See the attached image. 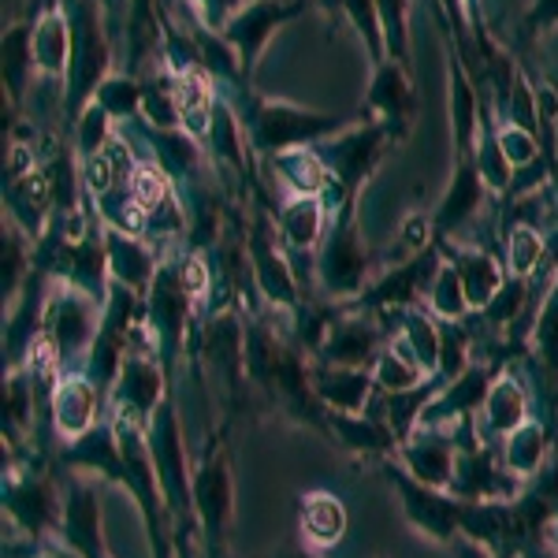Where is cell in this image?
<instances>
[{"label": "cell", "mask_w": 558, "mask_h": 558, "mask_svg": "<svg viewBox=\"0 0 558 558\" xmlns=\"http://www.w3.org/2000/svg\"><path fill=\"white\" fill-rule=\"evenodd\" d=\"M108 142H112V116L94 101L75 123V149H78V157L89 160V157H101L108 149Z\"/></svg>", "instance_id": "ee69618b"}, {"label": "cell", "mask_w": 558, "mask_h": 558, "mask_svg": "<svg viewBox=\"0 0 558 558\" xmlns=\"http://www.w3.org/2000/svg\"><path fill=\"white\" fill-rule=\"evenodd\" d=\"M525 481L502 465V458L492 451V444H481L473 451H458V473L451 495L458 499H507L514 502Z\"/></svg>", "instance_id": "e0dca14e"}, {"label": "cell", "mask_w": 558, "mask_h": 558, "mask_svg": "<svg viewBox=\"0 0 558 558\" xmlns=\"http://www.w3.org/2000/svg\"><path fill=\"white\" fill-rule=\"evenodd\" d=\"M97 399H101V391H97V384L89 376L71 373L60 380L49 407H52V428H57V436L64 444L86 436L97 425Z\"/></svg>", "instance_id": "d4e9b609"}, {"label": "cell", "mask_w": 558, "mask_h": 558, "mask_svg": "<svg viewBox=\"0 0 558 558\" xmlns=\"http://www.w3.org/2000/svg\"><path fill=\"white\" fill-rule=\"evenodd\" d=\"M451 547H454V555H458V558H499V555L484 551L481 544H473V539H465V536H458Z\"/></svg>", "instance_id": "f907efd6"}, {"label": "cell", "mask_w": 558, "mask_h": 558, "mask_svg": "<svg viewBox=\"0 0 558 558\" xmlns=\"http://www.w3.org/2000/svg\"><path fill=\"white\" fill-rule=\"evenodd\" d=\"M376 8H380L387 57L413 68V57H410V0H376Z\"/></svg>", "instance_id": "b9f144b4"}, {"label": "cell", "mask_w": 558, "mask_h": 558, "mask_svg": "<svg viewBox=\"0 0 558 558\" xmlns=\"http://www.w3.org/2000/svg\"><path fill=\"white\" fill-rule=\"evenodd\" d=\"M313 391L328 413H368L376 399L373 368H343L313 362Z\"/></svg>", "instance_id": "44dd1931"}, {"label": "cell", "mask_w": 558, "mask_h": 558, "mask_svg": "<svg viewBox=\"0 0 558 558\" xmlns=\"http://www.w3.org/2000/svg\"><path fill=\"white\" fill-rule=\"evenodd\" d=\"M101 317H105V305L94 302L83 291H75L71 283H64V279L57 283V291H49L41 336L57 347V357L68 376L78 362L89 357L97 336H101Z\"/></svg>", "instance_id": "5b68a950"}, {"label": "cell", "mask_w": 558, "mask_h": 558, "mask_svg": "<svg viewBox=\"0 0 558 558\" xmlns=\"http://www.w3.org/2000/svg\"><path fill=\"white\" fill-rule=\"evenodd\" d=\"M368 257L362 231H357V205H343L331 213V223L324 231L320 254H317V283L331 299H362L368 283Z\"/></svg>", "instance_id": "3957f363"}, {"label": "cell", "mask_w": 558, "mask_h": 558, "mask_svg": "<svg viewBox=\"0 0 558 558\" xmlns=\"http://www.w3.org/2000/svg\"><path fill=\"white\" fill-rule=\"evenodd\" d=\"M34 410H38V391L31 384V373L26 368H8L4 376V436L15 432V444L34 421Z\"/></svg>", "instance_id": "8d00e7d4"}, {"label": "cell", "mask_w": 558, "mask_h": 558, "mask_svg": "<svg viewBox=\"0 0 558 558\" xmlns=\"http://www.w3.org/2000/svg\"><path fill=\"white\" fill-rule=\"evenodd\" d=\"M4 518L26 536H45L64 518V495L41 473H8L4 476Z\"/></svg>", "instance_id": "7c38bea8"}, {"label": "cell", "mask_w": 558, "mask_h": 558, "mask_svg": "<svg viewBox=\"0 0 558 558\" xmlns=\"http://www.w3.org/2000/svg\"><path fill=\"white\" fill-rule=\"evenodd\" d=\"M551 26H558V0H533L525 12V23H521V38L533 41L551 31Z\"/></svg>", "instance_id": "c3c4849f"}, {"label": "cell", "mask_w": 558, "mask_h": 558, "mask_svg": "<svg viewBox=\"0 0 558 558\" xmlns=\"http://www.w3.org/2000/svg\"><path fill=\"white\" fill-rule=\"evenodd\" d=\"M365 105L384 116L387 131H391L395 138H402V134L410 131L413 116H417V97H413L410 68L399 64V60H391V57H387L384 64H376L373 86H368V94H365Z\"/></svg>", "instance_id": "d6986e66"}, {"label": "cell", "mask_w": 558, "mask_h": 558, "mask_svg": "<svg viewBox=\"0 0 558 558\" xmlns=\"http://www.w3.org/2000/svg\"><path fill=\"white\" fill-rule=\"evenodd\" d=\"M305 8H310V0H246V4L239 8L235 15L228 20L223 26V38H228L231 49L239 52V64L242 71H254L260 52H265L268 38L283 26L287 20H294V15H302Z\"/></svg>", "instance_id": "30bf717a"}, {"label": "cell", "mask_w": 558, "mask_h": 558, "mask_svg": "<svg viewBox=\"0 0 558 558\" xmlns=\"http://www.w3.org/2000/svg\"><path fill=\"white\" fill-rule=\"evenodd\" d=\"M488 183H484L481 168H476L473 157H454V172H451V183H447L444 197H439L436 205V235L439 239H451L458 231L465 228V223L473 220L476 213H481L484 197H488Z\"/></svg>", "instance_id": "ac0fdd59"}, {"label": "cell", "mask_w": 558, "mask_h": 558, "mask_svg": "<svg viewBox=\"0 0 558 558\" xmlns=\"http://www.w3.org/2000/svg\"><path fill=\"white\" fill-rule=\"evenodd\" d=\"M317 4H324V8H328L331 15H339V12H343V4H339V0H317Z\"/></svg>", "instance_id": "db71d44e"}, {"label": "cell", "mask_w": 558, "mask_h": 558, "mask_svg": "<svg viewBox=\"0 0 558 558\" xmlns=\"http://www.w3.org/2000/svg\"><path fill=\"white\" fill-rule=\"evenodd\" d=\"M276 228H279V239H283L287 254L305 257L313 246H320L324 231H328L324 197H287L276 213Z\"/></svg>", "instance_id": "4316f807"}, {"label": "cell", "mask_w": 558, "mask_h": 558, "mask_svg": "<svg viewBox=\"0 0 558 558\" xmlns=\"http://www.w3.org/2000/svg\"><path fill=\"white\" fill-rule=\"evenodd\" d=\"M391 138L395 134L387 131L384 120H362L350 131L336 134V138H328L317 146L324 165L331 168V179H336L343 205H357V194H362V186L373 179L376 168H380ZM343 205H339V209H343Z\"/></svg>", "instance_id": "8992f818"}, {"label": "cell", "mask_w": 558, "mask_h": 558, "mask_svg": "<svg viewBox=\"0 0 558 558\" xmlns=\"http://www.w3.org/2000/svg\"><path fill=\"white\" fill-rule=\"evenodd\" d=\"M495 380H499V365L473 362L458 380L439 387L436 399L428 402V410L421 413V428H454L458 421L476 417L484 410V402H488Z\"/></svg>", "instance_id": "9a60e30c"}, {"label": "cell", "mask_w": 558, "mask_h": 558, "mask_svg": "<svg viewBox=\"0 0 558 558\" xmlns=\"http://www.w3.org/2000/svg\"><path fill=\"white\" fill-rule=\"evenodd\" d=\"M373 380L380 395H402V391H413V387L428 384L432 376L425 373V365L413 357V350L402 343V339H391V343L384 347V354L376 357Z\"/></svg>", "instance_id": "d6a6232c"}, {"label": "cell", "mask_w": 558, "mask_h": 558, "mask_svg": "<svg viewBox=\"0 0 558 558\" xmlns=\"http://www.w3.org/2000/svg\"><path fill=\"white\" fill-rule=\"evenodd\" d=\"M399 458L407 465L413 481L428 484V488L451 492L458 473V444L451 428H417L407 444L399 447Z\"/></svg>", "instance_id": "2e32d148"}, {"label": "cell", "mask_w": 558, "mask_h": 558, "mask_svg": "<svg viewBox=\"0 0 558 558\" xmlns=\"http://www.w3.org/2000/svg\"><path fill=\"white\" fill-rule=\"evenodd\" d=\"M160 357L128 354L120 376L112 384V417H128L134 425L146 428L160 402L168 399V380Z\"/></svg>", "instance_id": "5bb4252c"}, {"label": "cell", "mask_w": 558, "mask_h": 558, "mask_svg": "<svg viewBox=\"0 0 558 558\" xmlns=\"http://www.w3.org/2000/svg\"><path fill=\"white\" fill-rule=\"evenodd\" d=\"M231 514H235V476L228 447L216 444L194 470V518L202 525L205 558H223Z\"/></svg>", "instance_id": "ba28073f"}, {"label": "cell", "mask_w": 558, "mask_h": 558, "mask_svg": "<svg viewBox=\"0 0 558 558\" xmlns=\"http://www.w3.org/2000/svg\"><path fill=\"white\" fill-rule=\"evenodd\" d=\"M299 529L302 539L310 547H336L339 539L347 536L350 529V514H347V502L339 499L336 492H310L302 495V507H299Z\"/></svg>", "instance_id": "83f0119b"}, {"label": "cell", "mask_w": 558, "mask_h": 558, "mask_svg": "<svg viewBox=\"0 0 558 558\" xmlns=\"http://www.w3.org/2000/svg\"><path fill=\"white\" fill-rule=\"evenodd\" d=\"M458 4H462V0H458ZM476 4H481V0H465V8H470V15L476 20Z\"/></svg>", "instance_id": "11a10c76"}, {"label": "cell", "mask_w": 558, "mask_h": 558, "mask_svg": "<svg viewBox=\"0 0 558 558\" xmlns=\"http://www.w3.org/2000/svg\"><path fill=\"white\" fill-rule=\"evenodd\" d=\"M149 324L157 331V343H160V365L165 373L175 365L179 350H183V336L191 331V317H194V299L183 291L179 283V272H175V260L160 265L157 279H153V291H149Z\"/></svg>", "instance_id": "8fae6325"}, {"label": "cell", "mask_w": 558, "mask_h": 558, "mask_svg": "<svg viewBox=\"0 0 558 558\" xmlns=\"http://www.w3.org/2000/svg\"><path fill=\"white\" fill-rule=\"evenodd\" d=\"M473 365V336L465 320H439V365L436 380L451 384Z\"/></svg>", "instance_id": "74e56055"}, {"label": "cell", "mask_w": 558, "mask_h": 558, "mask_svg": "<svg viewBox=\"0 0 558 558\" xmlns=\"http://www.w3.org/2000/svg\"><path fill=\"white\" fill-rule=\"evenodd\" d=\"M425 310L436 320H465V313H470V302H465V291H462V276H458V268L447 257H444V265L436 268V279H432V287L425 294Z\"/></svg>", "instance_id": "f35d334b"}, {"label": "cell", "mask_w": 558, "mask_h": 558, "mask_svg": "<svg viewBox=\"0 0 558 558\" xmlns=\"http://www.w3.org/2000/svg\"><path fill=\"white\" fill-rule=\"evenodd\" d=\"M529 347H533V362L539 368V376H544V380H555V387H558V276L544 291L533 331H529Z\"/></svg>", "instance_id": "836d02e7"}, {"label": "cell", "mask_w": 558, "mask_h": 558, "mask_svg": "<svg viewBox=\"0 0 558 558\" xmlns=\"http://www.w3.org/2000/svg\"><path fill=\"white\" fill-rule=\"evenodd\" d=\"M339 4H343L347 20L354 23L357 38L365 41L373 64H384V60H387V38H384V23H380V8H376V0H339Z\"/></svg>", "instance_id": "60d3db41"}, {"label": "cell", "mask_w": 558, "mask_h": 558, "mask_svg": "<svg viewBox=\"0 0 558 558\" xmlns=\"http://www.w3.org/2000/svg\"><path fill=\"white\" fill-rule=\"evenodd\" d=\"M268 558H320V555H317V547H310V544H294V547H283V551L268 555Z\"/></svg>", "instance_id": "f5cc1de1"}, {"label": "cell", "mask_w": 558, "mask_h": 558, "mask_svg": "<svg viewBox=\"0 0 558 558\" xmlns=\"http://www.w3.org/2000/svg\"><path fill=\"white\" fill-rule=\"evenodd\" d=\"M0 71H4V94L8 101L20 105L31 89V71H38L34 64V26L12 23L4 31V52H0Z\"/></svg>", "instance_id": "1f68e13d"}, {"label": "cell", "mask_w": 558, "mask_h": 558, "mask_svg": "<svg viewBox=\"0 0 558 558\" xmlns=\"http://www.w3.org/2000/svg\"><path fill=\"white\" fill-rule=\"evenodd\" d=\"M34 64L45 78L52 83H68L71 71V15L60 8V0H52L41 12V20L34 23Z\"/></svg>", "instance_id": "484cf974"}, {"label": "cell", "mask_w": 558, "mask_h": 558, "mask_svg": "<svg viewBox=\"0 0 558 558\" xmlns=\"http://www.w3.org/2000/svg\"><path fill=\"white\" fill-rule=\"evenodd\" d=\"M529 384L521 380L518 373H499V380L492 384L488 402L476 413V428H481V439L492 444V439H507L510 432L521 428L529 421Z\"/></svg>", "instance_id": "603a6c76"}, {"label": "cell", "mask_w": 558, "mask_h": 558, "mask_svg": "<svg viewBox=\"0 0 558 558\" xmlns=\"http://www.w3.org/2000/svg\"><path fill=\"white\" fill-rule=\"evenodd\" d=\"M365 116H343V112H310V108L276 101V97H254L246 112V138L250 149L276 157L287 149L320 146V142L336 138V134L350 131L362 123Z\"/></svg>", "instance_id": "6da1fadb"}, {"label": "cell", "mask_w": 558, "mask_h": 558, "mask_svg": "<svg viewBox=\"0 0 558 558\" xmlns=\"http://www.w3.org/2000/svg\"><path fill=\"white\" fill-rule=\"evenodd\" d=\"M146 439H149L153 465H157L160 492H165L168 502V514L175 521H194V470H191V458H186L183 425H179L172 399L160 402L157 413L149 417Z\"/></svg>", "instance_id": "277c9868"}, {"label": "cell", "mask_w": 558, "mask_h": 558, "mask_svg": "<svg viewBox=\"0 0 558 558\" xmlns=\"http://www.w3.org/2000/svg\"><path fill=\"white\" fill-rule=\"evenodd\" d=\"M499 146H502V153H507L510 165H514V172H518V168H529V165H536V160H539V138H536V134L514 128V123L499 128Z\"/></svg>", "instance_id": "7dc6e473"}, {"label": "cell", "mask_w": 558, "mask_h": 558, "mask_svg": "<svg viewBox=\"0 0 558 558\" xmlns=\"http://www.w3.org/2000/svg\"><path fill=\"white\" fill-rule=\"evenodd\" d=\"M544 254H547V239L539 235V228H533V223H514V228H507L510 276L533 279L539 268H544Z\"/></svg>", "instance_id": "ab89813d"}, {"label": "cell", "mask_w": 558, "mask_h": 558, "mask_svg": "<svg viewBox=\"0 0 558 558\" xmlns=\"http://www.w3.org/2000/svg\"><path fill=\"white\" fill-rule=\"evenodd\" d=\"M101 235H105L108 276H112V283L128 287V291L142 294V299H149L153 279H157L160 265H157V254L146 246V239L128 235V231H120V228H101Z\"/></svg>", "instance_id": "ffe728a7"}, {"label": "cell", "mask_w": 558, "mask_h": 558, "mask_svg": "<svg viewBox=\"0 0 558 558\" xmlns=\"http://www.w3.org/2000/svg\"><path fill=\"white\" fill-rule=\"evenodd\" d=\"M473 160L481 168L484 183H488L492 194H510L514 186V165L507 160V153L499 146V131H495V116L481 112V134H476V149H473Z\"/></svg>", "instance_id": "e575fe53"}, {"label": "cell", "mask_w": 558, "mask_h": 558, "mask_svg": "<svg viewBox=\"0 0 558 558\" xmlns=\"http://www.w3.org/2000/svg\"><path fill=\"white\" fill-rule=\"evenodd\" d=\"M387 347V331L376 313H339L331 331L324 336L317 350V362L324 365H343V368H373L376 357Z\"/></svg>", "instance_id": "4fadbf2b"}, {"label": "cell", "mask_w": 558, "mask_h": 558, "mask_svg": "<svg viewBox=\"0 0 558 558\" xmlns=\"http://www.w3.org/2000/svg\"><path fill=\"white\" fill-rule=\"evenodd\" d=\"M153 160L165 168V175L172 183H183L197 172V160H202V149H197L194 134L186 131H153Z\"/></svg>", "instance_id": "d590c367"}, {"label": "cell", "mask_w": 558, "mask_h": 558, "mask_svg": "<svg viewBox=\"0 0 558 558\" xmlns=\"http://www.w3.org/2000/svg\"><path fill=\"white\" fill-rule=\"evenodd\" d=\"M26 235L23 231H4V272H0V287H4V310L12 305L15 299L23 294L26 287V268H31V260H26Z\"/></svg>", "instance_id": "f6af8a7d"}, {"label": "cell", "mask_w": 558, "mask_h": 558, "mask_svg": "<svg viewBox=\"0 0 558 558\" xmlns=\"http://www.w3.org/2000/svg\"><path fill=\"white\" fill-rule=\"evenodd\" d=\"M60 462L75 473H94L97 481L120 484L123 488V451H120V436H116L112 421L94 425L86 436L60 447Z\"/></svg>", "instance_id": "7402d4cb"}, {"label": "cell", "mask_w": 558, "mask_h": 558, "mask_svg": "<svg viewBox=\"0 0 558 558\" xmlns=\"http://www.w3.org/2000/svg\"><path fill=\"white\" fill-rule=\"evenodd\" d=\"M175 272H179V283H183V291L191 294L194 302L209 299L213 291V272H209V260L202 257V250H186L183 257L175 260Z\"/></svg>", "instance_id": "bcb514c9"}, {"label": "cell", "mask_w": 558, "mask_h": 558, "mask_svg": "<svg viewBox=\"0 0 558 558\" xmlns=\"http://www.w3.org/2000/svg\"><path fill=\"white\" fill-rule=\"evenodd\" d=\"M191 4L197 8V15H202V23L209 26V31H223L228 20L246 4V0H191Z\"/></svg>", "instance_id": "681fc988"}, {"label": "cell", "mask_w": 558, "mask_h": 558, "mask_svg": "<svg viewBox=\"0 0 558 558\" xmlns=\"http://www.w3.org/2000/svg\"><path fill=\"white\" fill-rule=\"evenodd\" d=\"M384 473H387V481L395 484V492H399L407 521L421 536L436 539V544H454V539L462 536V499H458V495L413 481V476L407 470H399L395 462H387Z\"/></svg>", "instance_id": "9c48e42d"}, {"label": "cell", "mask_w": 558, "mask_h": 558, "mask_svg": "<svg viewBox=\"0 0 558 558\" xmlns=\"http://www.w3.org/2000/svg\"><path fill=\"white\" fill-rule=\"evenodd\" d=\"M71 71L64 83V116L75 128L78 116L94 105L97 89L112 68V45H108L101 0H75L71 4Z\"/></svg>", "instance_id": "7a4b0ae2"}, {"label": "cell", "mask_w": 558, "mask_h": 558, "mask_svg": "<svg viewBox=\"0 0 558 558\" xmlns=\"http://www.w3.org/2000/svg\"><path fill=\"white\" fill-rule=\"evenodd\" d=\"M94 101L101 105L112 120H131V116L142 112V83H134L128 75H108Z\"/></svg>", "instance_id": "7bdbcfd3"}, {"label": "cell", "mask_w": 558, "mask_h": 558, "mask_svg": "<svg viewBox=\"0 0 558 558\" xmlns=\"http://www.w3.org/2000/svg\"><path fill=\"white\" fill-rule=\"evenodd\" d=\"M272 168H276L279 183L291 191V197H320L331 183H336V179H331V168L324 165L317 146L276 153Z\"/></svg>", "instance_id": "f546056e"}, {"label": "cell", "mask_w": 558, "mask_h": 558, "mask_svg": "<svg viewBox=\"0 0 558 558\" xmlns=\"http://www.w3.org/2000/svg\"><path fill=\"white\" fill-rule=\"evenodd\" d=\"M328 428L336 432V439L354 454L365 458H391L399 454V439L387 428L384 417H373V413H328Z\"/></svg>", "instance_id": "f1b7e54d"}, {"label": "cell", "mask_w": 558, "mask_h": 558, "mask_svg": "<svg viewBox=\"0 0 558 558\" xmlns=\"http://www.w3.org/2000/svg\"><path fill=\"white\" fill-rule=\"evenodd\" d=\"M246 260H250V272H254V283L260 291V299L276 310H299L302 302V283L294 276L291 254H287L283 239H279L276 220L265 209L254 213V223H250V235H246Z\"/></svg>", "instance_id": "52a82bcc"}, {"label": "cell", "mask_w": 558, "mask_h": 558, "mask_svg": "<svg viewBox=\"0 0 558 558\" xmlns=\"http://www.w3.org/2000/svg\"><path fill=\"white\" fill-rule=\"evenodd\" d=\"M439 250H444V257L451 260L458 268V276H462V291H465V302H470V313L488 310L492 299L502 291V283H507V272H502L499 257L484 246H447V242H439Z\"/></svg>", "instance_id": "cb8c5ba5"}, {"label": "cell", "mask_w": 558, "mask_h": 558, "mask_svg": "<svg viewBox=\"0 0 558 558\" xmlns=\"http://www.w3.org/2000/svg\"><path fill=\"white\" fill-rule=\"evenodd\" d=\"M34 558H83V555L71 551L64 539H57V544H41V547H38V555H34Z\"/></svg>", "instance_id": "816d5d0a"}, {"label": "cell", "mask_w": 558, "mask_h": 558, "mask_svg": "<svg viewBox=\"0 0 558 558\" xmlns=\"http://www.w3.org/2000/svg\"><path fill=\"white\" fill-rule=\"evenodd\" d=\"M547 451H551V439H547V428L544 421L529 417L525 425L510 432L507 439L499 444V458L518 481H533L547 470Z\"/></svg>", "instance_id": "4dcf8cb0"}]
</instances>
